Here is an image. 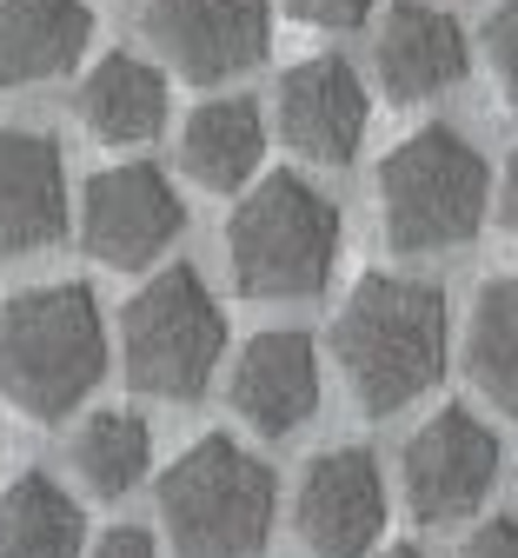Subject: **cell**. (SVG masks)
Returning a JSON list of instances; mask_svg holds the SVG:
<instances>
[{"instance_id": "d6986e66", "label": "cell", "mask_w": 518, "mask_h": 558, "mask_svg": "<svg viewBox=\"0 0 518 558\" xmlns=\"http://www.w3.org/2000/svg\"><path fill=\"white\" fill-rule=\"evenodd\" d=\"M73 472L87 478L94 499H127L133 485L146 478V465H154V433H146L140 412H94L81 433H73L67 446Z\"/></svg>"}, {"instance_id": "e0dca14e", "label": "cell", "mask_w": 518, "mask_h": 558, "mask_svg": "<svg viewBox=\"0 0 518 558\" xmlns=\"http://www.w3.org/2000/svg\"><path fill=\"white\" fill-rule=\"evenodd\" d=\"M260 160H266V120H260L253 100L219 94V100H200L186 113V126H180V167H186L193 186L240 193V186H253Z\"/></svg>"}, {"instance_id": "8992f818", "label": "cell", "mask_w": 518, "mask_h": 558, "mask_svg": "<svg viewBox=\"0 0 518 558\" xmlns=\"http://www.w3.org/2000/svg\"><path fill=\"white\" fill-rule=\"evenodd\" d=\"M227 353V313L193 266H160L120 306V360L146 399H200Z\"/></svg>"}, {"instance_id": "9a60e30c", "label": "cell", "mask_w": 518, "mask_h": 558, "mask_svg": "<svg viewBox=\"0 0 518 558\" xmlns=\"http://www.w3.org/2000/svg\"><path fill=\"white\" fill-rule=\"evenodd\" d=\"M87 40V0H0V87H40L73 74Z\"/></svg>"}, {"instance_id": "52a82bcc", "label": "cell", "mask_w": 518, "mask_h": 558, "mask_svg": "<svg viewBox=\"0 0 518 558\" xmlns=\"http://www.w3.org/2000/svg\"><path fill=\"white\" fill-rule=\"evenodd\" d=\"M180 227H186V206L154 160L107 167L81 186V246L113 272L154 266L180 240Z\"/></svg>"}, {"instance_id": "5b68a950", "label": "cell", "mask_w": 518, "mask_h": 558, "mask_svg": "<svg viewBox=\"0 0 518 558\" xmlns=\"http://www.w3.org/2000/svg\"><path fill=\"white\" fill-rule=\"evenodd\" d=\"M492 173L453 126H419L380 160V227L393 253H453L485 227Z\"/></svg>"}, {"instance_id": "cb8c5ba5", "label": "cell", "mask_w": 518, "mask_h": 558, "mask_svg": "<svg viewBox=\"0 0 518 558\" xmlns=\"http://www.w3.org/2000/svg\"><path fill=\"white\" fill-rule=\"evenodd\" d=\"M459 558H518V519H485Z\"/></svg>"}, {"instance_id": "4fadbf2b", "label": "cell", "mask_w": 518, "mask_h": 558, "mask_svg": "<svg viewBox=\"0 0 518 558\" xmlns=\"http://www.w3.org/2000/svg\"><path fill=\"white\" fill-rule=\"evenodd\" d=\"M227 399L266 439L300 433L320 412V345L306 332H292V326H273V332L246 339L233 373H227Z\"/></svg>"}, {"instance_id": "6da1fadb", "label": "cell", "mask_w": 518, "mask_h": 558, "mask_svg": "<svg viewBox=\"0 0 518 558\" xmlns=\"http://www.w3.org/2000/svg\"><path fill=\"white\" fill-rule=\"evenodd\" d=\"M446 345H453L446 293L425 287V279H399V272H365L333 319V360L352 399L380 418L412 405L446 373Z\"/></svg>"}, {"instance_id": "2e32d148", "label": "cell", "mask_w": 518, "mask_h": 558, "mask_svg": "<svg viewBox=\"0 0 518 558\" xmlns=\"http://www.w3.org/2000/svg\"><path fill=\"white\" fill-rule=\"evenodd\" d=\"M73 113L100 147H140L167 126V74L140 53H100L81 74Z\"/></svg>"}, {"instance_id": "3957f363", "label": "cell", "mask_w": 518, "mask_h": 558, "mask_svg": "<svg viewBox=\"0 0 518 558\" xmlns=\"http://www.w3.org/2000/svg\"><path fill=\"white\" fill-rule=\"evenodd\" d=\"M154 499H160V532L180 558H253L266 551L279 485L240 439L206 433L160 472Z\"/></svg>"}, {"instance_id": "7402d4cb", "label": "cell", "mask_w": 518, "mask_h": 558, "mask_svg": "<svg viewBox=\"0 0 518 558\" xmlns=\"http://www.w3.org/2000/svg\"><path fill=\"white\" fill-rule=\"evenodd\" d=\"M286 14H292V21H306V27H333V34H346V27H359L365 14H373V0H286Z\"/></svg>"}, {"instance_id": "277c9868", "label": "cell", "mask_w": 518, "mask_h": 558, "mask_svg": "<svg viewBox=\"0 0 518 558\" xmlns=\"http://www.w3.org/2000/svg\"><path fill=\"white\" fill-rule=\"evenodd\" d=\"M227 266L246 300H306L339 266V206L300 173H266L227 220Z\"/></svg>"}, {"instance_id": "ac0fdd59", "label": "cell", "mask_w": 518, "mask_h": 558, "mask_svg": "<svg viewBox=\"0 0 518 558\" xmlns=\"http://www.w3.org/2000/svg\"><path fill=\"white\" fill-rule=\"evenodd\" d=\"M0 558H87V519L47 472L0 493Z\"/></svg>"}, {"instance_id": "5bb4252c", "label": "cell", "mask_w": 518, "mask_h": 558, "mask_svg": "<svg viewBox=\"0 0 518 558\" xmlns=\"http://www.w3.org/2000/svg\"><path fill=\"white\" fill-rule=\"evenodd\" d=\"M67 233L60 140L34 126H0V259H27Z\"/></svg>"}, {"instance_id": "603a6c76", "label": "cell", "mask_w": 518, "mask_h": 558, "mask_svg": "<svg viewBox=\"0 0 518 558\" xmlns=\"http://www.w3.org/2000/svg\"><path fill=\"white\" fill-rule=\"evenodd\" d=\"M87 558H160V545H154V532H146V525H107Z\"/></svg>"}, {"instance_id": "484cf974", "label": "cell", "mask_w": 518, "mask_h": 558, "mask_svg": "<svg viewBox=\"0 0 518 558\" xmlns=\"http://www.w3.org/2000/svg\"><path fill=\"white\" fill-rule=\"evenodd\" d=\"M380 558H425V551H419V545H386Z\"/></svg>"}, {"instance_id": "8fae6325", "label": "cell", "mask_w": 518, "mask_h": 558, "mask_svg": "<svg viewBox=\"0 0 518 558\" xmlns=\"http://www.w3.org/2000/svg\"><path fill=\"white\" fill-rule=\"evenodd\" d=\"M365 81L352 74V60L339 53H313L300 66H286V81L273 94V120L279 140L313 167H346L365 140Z\"/></svg>"}, {"instance_id": "44dd1931", "label": "cell", "mask_w": 518, "mask_h": 558, "mask_svg": "<svg viewBox=\"0 0 518 558\" xmlns=\"http://www.w3.org/2000/svg\"><path fill=\"white\" fill-rule=\"evenodd\" d=\"M479 47H485V66H492L498 94H505V100H518V0H498V8L485 14Z\"/></svg>"}, {"instance_id": "30bf717a", "label": "cell", "mask_w": 518, "mask_h": 558, "mask_svg": "<svg viewBox=\"0 0 518 558\" xmlns=\"http://www.w3.org/2000/svg\"><path fill=\"white\" fill-rule=\"evenodd\" d=\"M292 525H300L313 558H365L386 532V478L373 452L333 446L306 465L300 499H292Z\"/></svg>"}, {"instance_id": "ba28073f", "label": "cell", "mask_w": 518, "mask_h": 558, "mask_svg": "<svg viewBox=\"0 0 518 558\" xmlns=\"http://www.w3.org/2000/svg\"><path fill=\"white\" fill-rule=\"evenodd\" d=\"M399 478H406V506L419 525H459L472 519V506H485L498 478V439L466 405H438L406 439Z\"/></svg>"}, {"instance_id": "7a4b0ae2", "label": "cell", "mask_w": 518, "mask_h": 558, "mask_svg": "<svg viewBox=\"0 0 518 558\" xmlns=\"http://www.w3.org/2000/svg\"><path fill=\"white\" fill-rule=\"evenodd\" d=\"M107 373L100 300L81 279L27 287L0 306V399L27 418H67Z\"/></svg>"}, {"instance_id": "9c48e42d", "label": "cell", "mask_w": 518, "mask_h": 558, "mask_svg": "<svg viewBox=\"0 0 518 558\" xmlns=\"http://www.w3.org/2000/svg\"><path fill=\"white\" fill-rule=\"evenodd\" d=\"M146 40L180 81L219 87L273 47V0H154Z\"/></svg>"}, {"instance_id": "7c38bea8", "label": "cell", "mask_w": 518, "mask_h": 558, "mask_svg": "<svg viewBox=\"0 0 518 558\" xmlns=\"http://www.w3.org/2000/svg\"><path fill=\"white\" fill-rule=\"evenodd\" d=\"M472 66V47H466V27L432 8V0H393L380 34H373V74L386 87V100L399 107H419V100H438L466 81Z\"/></svg>"}, {"instance_id": "d4e9b609", "label": "cell", "mask_w": 518, "mask_h": 558, "mask_svg": "<svg viewBox=\"0 0 518 558\" xmlns=\"http://www.w3.org/2000/svg\"><path fill=\"white\" fill-rule=\"evenodd\" d=\"M492 199H498V220H505V227L518 233V147H511V160H505V173H498Z\"/></svg>"}, {"instance_id": "ffe728a7", "label": "cell", "mask_w": 518, "mask_h": 558, "mask_svg": "<svg viewBox=\"0 0 518 558\" xmlns=\"http://www.w3.org/2000/svg\"><path fill=\"white\" fill-rule=\"evenodd\" d=\"M466 366L472 386L518 418V272L492 279L472 306V339H466Z\"/></svg>"}]
</instances>
